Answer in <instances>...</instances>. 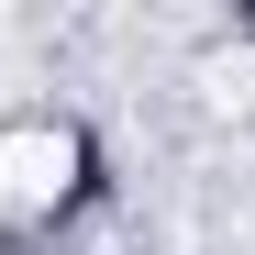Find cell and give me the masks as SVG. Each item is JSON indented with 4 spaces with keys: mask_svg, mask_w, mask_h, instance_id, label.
<instances>
[{
    "mask_svg": "<svg viewBox=\"0 0 255 255\" xmlns=\"http://www.w3.org/2000/svg\"><path fill=\"white\" fill-rule=\"evenodd\" d=\"M78 178V133L67 122H11L0 133V211H56Z\"/></svg>",
    "mask_w": 255,
    "mask_h": 255,
    "instance_id": "obj_1",
    "label": "cell"
}]
</instances>
